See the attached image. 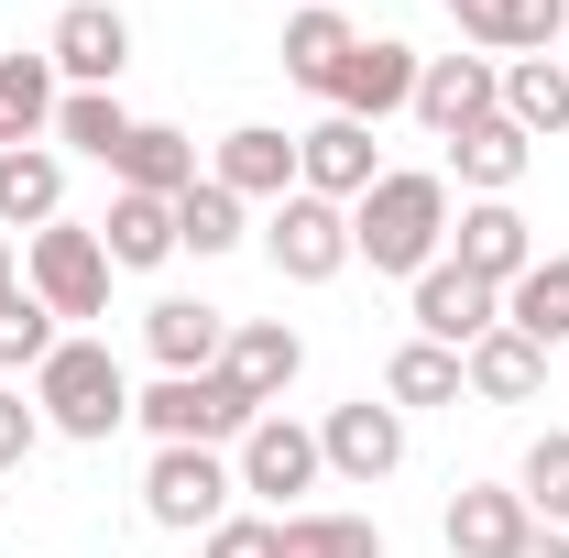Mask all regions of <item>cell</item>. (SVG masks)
<instances>
[{
  "instance_id": "obj_9",
  "label": "cell",
  "mask_w": 569,
  "mask_h": 558,
  "mask_svg": "<svg viewBox=\"0 0 569 558\" xmlns=\"http://www.w3.org/2000/svg\"><path fill=\"white\" fill-rule=\"evenodd\" d=\"M44 56H56L67 88H121V67H132V22H121L110 0H67L56 33H44Z\"/></svg>"
},
{
  "instance_id": "obj_25",
  "label": "cell",
  "mask_w": 569,
  "mask_h": 558,
  "mask_svg": "<svg viewBox=\"0 0 569 558\" xmlns=\"http://www.w3.org/2000/svg\"><path fill=\"white\" fill-rule=\"evenodd\" d=\"M110 176L142 187V198H187V187H198V142L176 132V121H132V142H121Z\"/></svg>"
},
{
  "instance_id": "obj_10",
  "label": "cell",
  "mask_w": 569,
  "mask_h": 558,
  "mask_svg": "<svg viewBox=\"0 0 569 558\" xmlns=\"http://www.w3.org/2000/svg\"><path fill=\"white\" fill-rule=\"evenodd\" d=\"M372 176H383L372 121H340V110H329L318 132H296V187H307V198H340V209H351V198H372Z\"/></svg>"
},
{
  "instance_id": "obj_11",
  "label": "cell",
  "mask_w": 569,
  "mask_h": 558,
  "mask_svg": "<svg viewBox=\"0 0 569 558\" xmlns=\"http://www.w3.org/2000/svg\"><path fill=\"white\" fill-rule=\"evenodd\" d=\"M318 449H329V471L340 482H395L406 471V417L395 406H372V395H351V406H329V427H318Z\"/></svg>"
},
{
  "instance_id": "obj_24",
  "label": "cell",
  "mask_w": 569,
  "mask_h": 558,
  "mask_svg": "<svg viewBox=\"0 0 569 558\" xmlns=\"http://www.w3.org/2000/svg\"><path fill=\"white\" fill-rule=\"evenodd\" d=\"M503 121L526 142L569 132V56H503Z\"/></svg>"
},
{
  "instance_id": "obj_15",
  "label": "cell",
  "mask_w": 569,
  "mask_h": 558,
  "mask_svg": "<svg viewBox=\"0 0 569 558\" xmlns=\"http://www.w3.org/2000/svg\"><path fill=\"white\" fill-rule=\"evenodd\" d=\"M142 350L164 372H209L219 350H230V307H209V296H153L142 307Z\"/></svg>"
},
{
  "instance_id": "obj_3",
  "label": "cell",
  "mask_w": 569,
  "mask_h": 558,
  "mask_svg": "<svg viewBox=\"0 0 569 558\" xmlns=\"http://www.w3.org/2000/svg\"><path fill=\"white\" fill-rule=\"evenodd\" d=\"M132 417L153 427V449H219V438H252L263 406H252V395L209 361V372H164L153 395H132Z\"/></svg>"
},
{
  "instance_id": "obj_29",
  "label": "cell",
  "mask_w": 569,
  "mask_h": 558,
  "mask_svg": "<svg viewBox=\"0 0 569 558\" xmlns=\"http://www.w3.org/2000/svg\"><path fill=\"white\" fill-rule=\"evenodd\" d=\"M241 241H252V209H241L219 176H198V187L176 198V252H198V263H209V252H241Z\"/></svg>"
},
{
  "instance_id": "obj_34",
  "label": "cell",
  "mask_w": 569,
  "mask_h": 558,
  "mask_svg": "<svg viewBox=\"0 0 569 558\" xmlns=\"http://www.w3.org/2000/svg\"><path fill=\"white\" fill-rule=\"evenodd\" d=\"M44 361H56V307L22 285V296L0 307V372H44Z\"/></svg>"
},
{
  "instance_id": "obj_30",
  "label": "cell",
  "mask_w": 569,
  "mask_h": 558,
  "mask_svg": "<svg viewBox=\"0 0 569 558\" xmlns=\"http://www.w3.org/2000/svg\"><path fill=\"white\" fill-rule=\"evenodd\" d=\"M471 383H460V350H438V340H406L395 361H383V406L406 417V406H460Z\"/></svg>"
},
{
  "instance_id": "obj_19",
  "label": "cell",
  "mask_w": 569,
  "mask_h": 558,
  "mask_svg": "<svg viewBox=\"0 0 569 558\" xmlns=\"http://www.w3.org/2000/svg\"><path fill=\"white\" fill-rule=\"evenodd\" d=\"M67 219V153L56 142H11L0 153V230H56Z\"/></svg>"
},
{
  "instance_id": "obj_7",
  "label": "cell",
  "mask_w": 569,
  "mask_h": 558,
  "mask_svg": "<svg viewBox=\"0 0 569 558\" xmlns=\"http://www.w3.org/2000/svg\"><path fill=\"white\" fill-rule=\"evenodd\" d=\"M417 67H427L417 44H395V33H361L351 56H340V77H329V110L383 132L395 110H417Z\"/></svg>"
},
{
  "instance_id": "obj_35",
  "label": "cell",
  "mask_w": 569,
  "mask_h": 558,
  "mask_svg": "<svg viewBox=\"0 0 569 558\" xmlns=\"http://www.w3.org/2000/svg\"><path fill=\"white\" fill-rule=\"evenodd\" d=\"M33 449H44V406H22V395L0 383V471H22Z\"/></svg>"
},
{
  "instance_id": "obj_37",
  "label": "cell",
  "mask_w": 569,
  "mask_h": 558,
  "mask_svg": "<svg viewBox=\"0 0 569 558\" xmlns=\"http://www.w3.org/2000/svg\"><path fill=\"white\" fill-rule=\"evenodd\" d=\"M503 558H569V526H526V537H515Z\"/></svg>"
},
{
  "instance_id": "obj_39",
  "label": "cell",
  "mask_w": 569,
  "mask_h": 558,
  "mask_svg": "<svg viewBox=\"0 0 569 558\" xmlns=\"http://www.w3.org/2000/svg\"><path fill=\"white\" fill-rule=\"evenodd\" d=\"M449 11H471V0H449Z\"/></svg>"
},
{
  "instance_id": "obj_14",
  "label": "cell",
  "mask_w": 569,
  "mask_h": 558,
  "mask_svg": "<svg viewBox=\"0 0 569 558\" xmlns=\"http://www.w3.org/2000/svg\"><path fill=\"white\" fill-rule=\"evenodd\" d=\"M493 110H503V67H493V56H427V67H417V121L438 142L471 132V121H493Z\"/></svg>"
},
{
  "instance_id": "obj_22",
  "label": "cell",
  "mask_w": 569,
  "mask_h": 558,
  "mask_svg": "<svg viewBox=\"0 0 569 558\" xmlns=\"http://www.w3.org/2000/svg\"><path fill=\"white\" fill-rule=\"evenodd\" d=\"M526 165H537V142L515 132V121H471V132H449V176H460V187H471V198H515V187H526Z\"/></svg>"
},
{
  "instance_id": "obj_21",
  "label": "cell",
  "mask_w": 569,
  "mask_h": 558,
  "mask_svg": "<svg viewBox=\"0 0 569 558\" xmlns=\"http://www.w3.org/2000/svg\"><path fill=\"white\" fill-rule=\"evenodd\" d=\"M99 252H110V275H153V263H176V198L121 187L110 219H99Z\"/></svg>"
},
{
  "instance_id": "obj_33",
  "label": "cell",
  "mask_w": 569,
  "mask_h": 558,
  "mask_svg": "<svg viewBox=\"0 0 569 558\" xmlns=\"http://www.w3.org/2000/svg\"><path fill=\"white\" fill-rule=\"evenodd\" d=\"M515 492H526V515H537V526H569V427H548V438L526 449Z\"/></svg>"
},
{
  "instance_id": "obj_26",
  "label": "cell",
  "mask_w": 569,
  "mask_h": 558,
  "mask_svg": "<svg viewBox=\"0 0 569 558\" xmlns=\"http://www.w3.org/2000/svg\"><path fill=\"white\" fill-rule=\"evenodd\" d=\"M503 329H526L537 350H559V340H569V252H537L526 275L503 285Z\"/></svg>"
},
{
  "instance_id": "obj_6",
  "label": "cell",
  "mask_w": 569,
  "mask_h": 558,
  "mask_svg": "<svg viewBox=\"0 0 569 558\" xmlns=\"http://www.w3.org/2000/svg\"><path fill=\"white\" fill-rule=\"evenodd\" d=\"M263 252H274L284 285H329L340 263H351V209L296 187V198H274V209H263Z\"/></svg>"
},
{
  "instance_id": "obj_16",
  "label": "cell",
  "mask_w": 569,
  "mask_h": 558,
  "mask_svg": "<svg viewBox=\"0 0 569 558\" xmlns=\"http://www.w3.org/2000/svg\"><path fill=\"white\" fill-rule=\"evenodd\" d=\"M460 383H471V406H537L548 395V350L526 340V329H482V340L460 350Z\"/></svg>"
},
{
  "instance_id": "obj_23",
  "label": "cell",
  "mask_w": 569,
  "mask_h": 558,
  "mask_svg": "<svg viewBox=\"0 0 569 558\" xmlns=\"http://www.w3.org/2000/svg\"><path fill=\"white\" fill-rule=\"evenodd\" d=\"M460 33H471L482 56H559L569 0H471V11H460Z\"/></svg>"
},
{
  "instance_id": "obj_32",
  "label": "cell",
  "mask_w": 569,
  "mask_h": 558,
  "mask_svg": "<svg viewBox=\"0 0 569 558\" xmlns=\"http://www.w3.org/2000/svg\"><path fill=\"white\" fill-rule=\"evenodd\" d=\"M274 558H383L372 515H274Z\"/></svg>"
},
{
  "instance_id": "obj_2",
  "label": "cell",
  "mask_w": 569,
  "mask_h": 558,
  "mask_svg": "<svg viewBox=\"0 0 569 558\" xmlns=\"http://www.w3.org/2000/svg\"><path fill=\"white\" fill-rule=\"evenodd\" d=\"M33 406H44V427L56 438H110V427L132 417V372L110 361V340H56V361L33 372Z\"/></svg>"
},
{
  "instance_id": "obj_27",
  "label": "cell",
  "mask_w": 569,
  "mask_h": 558,
  "mask_svg": "<svg viewBox=\"0 0 569 558\" xmlns=\"http://www.w3.org/2000/svg\"><path fill=\"white\" fill-rule=\"evenodd\" d=\"M351 44H361V22H351V11H329V0H307V11L284 22V77L329 99V77H340V56H351Z\"/></svg>"
},
{
  "instance_id": "obj_13",
  "label": "cell",
  "mask_w": 569,
  "mask_h": 558,
  "mask_svg": "<svg viewBox=\"0 0 569 558\" xmlns=\"http://www.w3.org/2000/svg\"><path fill=\"white\" fill-rule=\"evenodd\" d=\"M449 263L482 285H515L526 263H537V230H526V209L515 198H471V209L449 219Z\"/></svg>"
},
{
  "instance_id": "obj_28",
  "label": "cell",
  "mask_w": 569,
  "mask_h": 558,
  "mask_svg": "<svg viewBox=\"0 0 569 558\" xmlns=\"http://www.w3.org/2000/svg\"><path fill=\"white\" fill-rule=\"evenodd\" d=\"M56 56H0V153L11 142H44L56 132Z\"/></svg>"
},
{
  "instance_id": "obj_38",
  "label": "cell",
  "mask_w": 569,
  "mask_h": 558,
  "mask_svg": "<svg viewBox=\"0 0 569 558\" xmlns=\"http://www.w3.org/2000/svg\"><path fill=\"white\" fill-rule=\"evenodd\" d=\"M11 296H22V263H11V241H0V307H11Z\"/></svg>"
},
{
  "instance_id": "obj_4",
  "label": "cell",
  "mask_w": 569,
  "mask_h": 558,
  "mask_svg": "<svg viewBox=\"0 0 569 558\" xmlns=\"http://www.w3.org/2000/svg\"><path fill=\"white\" fill-rule=\"evenodd\" d=\"M230 460L219 449H153V471H142V515L164 526V537H209L219 515H230Z\"/></svg>"
},
{
  "instance_id": "obj_17",
  "label": "cell",
  "mask_w": 569,
  "mask_h": 558,
  "mask_svg": "<svg viewBox=\"0 0 569 558\" xmlns=\"http://www.w3.org/2000/svg\"><path fill=\"white\" fill-rule=\"evenodd\" d=\"M219 187L252 209V198H296V132H274V121H241V132H219Z\"/></svg>"
},
{
  "instance_id": "obj_36",
  "label": "cell",
  "mask_w": 569,
  "mask_h": 558,
  "mask_svg": "<svg viewBox=\"0 0 569 558\" xmlns=\"http://www.w3.org/2000/svg\"><path fill=\"white\" fill-rule=\"evenodd\" d=\"M209 558H274V515H219Z\"/></svg>"
},
{
  "instance_id": "obj_20",
  "label": "cell",
  "mask_w": 569,
  "mask_h": 558,
  "mask_svg": "<svg viewBox=\"0 0 569 558\" xmlns=\"http://www.w3.org/2000/svg\"><path fill=\"white\" fill-rule=\"evenodd\" d=\"M438 526H449V558H503L537 515H526V492H515V482H460Z\"/></svg>"
},
{
  "instance_id": "obj_5",
  "label": "cell",
  "mask_w": 569,
  "mask_h": 558,
  "mask_svg": "<svg viewBox=\"0 0 569 558\" xmlns=\"http://www.w3.org/2000/svg\"><path fill=\"white\" fill-rule=\"evenodd\" d=\"M22 285L56 307V318H110V252H99V230H33V252H22Z\"/></svg>"
},
{
  "instance_id": "obj_31",
  "label": "cell",
  "mask_w": 569,
  "mask_h": 558,
  "mask_svg": "<svg viewBox=\"0 0 569 558\" xmlns=\"http://www.w3.org/2000/svg\"><path fill=\"white\" fill-rule=\"evenodd\" d=\"M56 142H67V153H88V165H121L132 110H121L110 88H67V99H56Z\"/></svg>"
},
{
  "instance_id": "obj_18",
  "label": "cell",
  "mask_w": 569,
  "mask_h": 558,
  "mask_svg": "<svg viewBox=\"0 0 569 558\" xmlns=\"http://www.w3.org/2000/svg\"><path fill=\"white\" fill-rule=\"evenodd\" d=\"M219 372H230L252 406H274L284 383L307 372V340H296L284 318H230V350H219Z\"/></svg>"
},
{
  "instance_id": "obj_1",
  "label": "cell",
  "mask_w": 569,
  "mask_h": 558,
  "mask_svg": "<svg viewBox=\"0 0 569 558\" xmlns=\"http://www.w3.org/2000/svg\"><path fill=\"white\" fill-rule=\"evenodd\" d=\"M438 252H449V176H427V165H383L372 198H351V263L417 285Z\"/></svg>"
},
{
  "instance_id": "obj_8",
  "label": "cell",
  "mask_w": 569,
  "mask_h": 558,
  "mask_svg": "<svg viewBox=\"0 0 569 558\" xmlns=\"http://www.w3.org/2000/svg\"><path fill=\"white\" fill-rule=\"evenodd\" d=\"M318 471H329V449H318V427H296V417H252V438H241V460H230V482L241 492H263V504H284V492H318Z\"/></svg>"
},
{
  "instance_id": "obj_12",
  "label": "cell",
  "mask_w": 569,
  "mask_h": 558,
  "mask_svg": "<svg viewBox=\"0 0 569 558\" xmlns=\"http://www.w3.org/2000/svg\"><path fill=\"white\" fill-rule=\"evenodd\" d=\"M482 329H503V285H482V275H460L449 252L417 275V340H438V350H471Z\"/></svg>"
}]
</instances>
